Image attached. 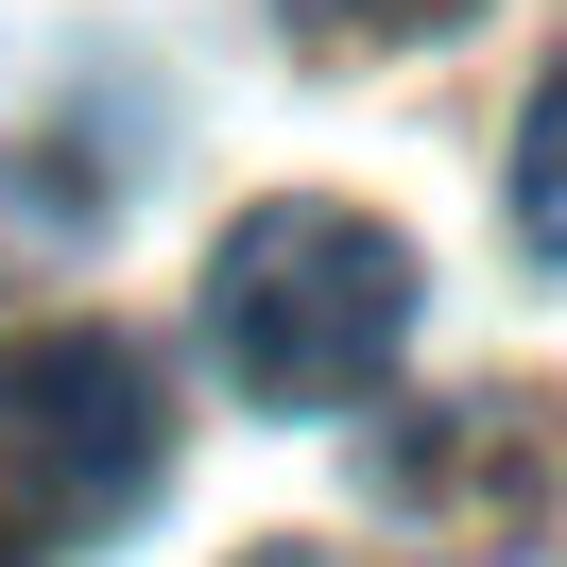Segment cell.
Returning a JSON list of instances; mask_svg holds the SVG:
<instances>
[{
	"label": "cell",
	"instance_id": "6da1fadb",
	"mask_svg": "<svg viewBox=\"0 0 567 567\" xmlns=\"http://www.w3.org/2000/svg\"><path fill=\"white\" fill-rule=\"evenodd\" d=\"M207 344L258 413H344L379 395V361L413 344V241L379 207H327V189H276V207L224 224L207 258Z\"/></svg>",
	"mask_w": 567,
	"mask_h": 567
},
{
	"label": "cell",
	"instance_id": "7a4b0ae2",
	"mask_svg": "<svg viewBox=\"0 0 567 567\" xmlns=\"http://www.w3.org/2000/svg\"><path fill=\"white\" fill-rule=\"evenodd\" d=\"M173 482V413L121 327H18L0 344V498L18 533H121Z\"/></svg>",
	"mask_w": 567,
	"mask_h": 567
},
{
	"label": "cell",
	"instance_id": "3957f363",
	"mask_svg": "<svg viewBox=\"0 0 567 567\" xmlns=\"http://www.w3.org/2000/svg\"><path fill=\"white\" fill-rule=\"evenodd\" d=\"M516 241L567 276V70L533 86V121H516Z\"/></svg>",
	"mask_w": 567,
	"mask_h": 567
},
{
	"label": "cell",
	"instance_id": "277c9868",
	"mask_svg": "<svg viewBox=\"0 0 567 567\" xmlns=\"http://www.w3.org/2000/svg\"><path fill=\"white\" fill-rule=\"evenodd\" d=\"M310 18H327V35H447L464 0H310Z\"/></svg>",
	"mask_w": 567,
	"mask_h": 567
},
{
	"label": "cell",
	"instance_id": "5b68a950",
	"mask_svg": "<svg viewBox=\"0 0 567 567\" xmlns=\"http://www.w3.org/2000/svg\"><path fill=\"white\" fill-rule=\"evenodd\" d=\"M0 567H35V550H18V533H0Z\"/></svg>",
	"mask_w": 567,
	"mask_h": 567
},
{
	"label": "cell",
	"instance_id": "8992f818",
	"mask_svg": "<svg viewBox=\"0 0 567 567\" xmlns=\"http://www.w3.org/2000/svg\"><path fill=\"white\" fill-rule=\"evenodd\" d=\"M258 567H292V550H258Z\"/></svg>",
	"mask_w": 567,
	"mask_h": 567
}]
</instances>
